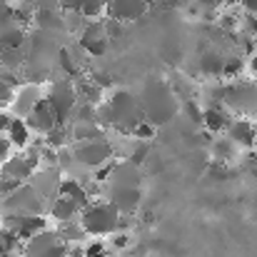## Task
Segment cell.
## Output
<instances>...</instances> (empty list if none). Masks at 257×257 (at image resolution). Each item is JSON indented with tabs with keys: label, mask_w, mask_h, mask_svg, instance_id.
<instances>
[{
	"label": "cell",
	"mask_w": 257,
	"mask_h": 257,
	"mask_svg": "<svg viewBox=\"0 0 257 257\" xmlns=\"http://www.w3.org/2000/svg\"><path fill=\"white\" fill-rule=\"evenodd\" d=\"M148 155H150V145H148V143H143V140H135V148H133V153L127 155V160L143 168V165H145V160H148Z\"/></svg>",
	"instance_id": "33"
},
{
	"label": "cell",
	"mask_w": 257,
	"mask_h": 257,
	"mask_svg": "<svg viewBox=\"0 0 257 257\" xmlns=\"http://www.w3.org/2000/svg\"><path fill=\"white\" fill-rule=\"evenodd\" d=\"M60 195H65V197H70V200H75L83 210H85L87 205L92 202V195H90V190H87L85 185L80 182V180H75V177H63V185H60Z\"/></svg>",
	"instance_id": "24"
},
{
	"label": "cell",
	"mask_w": 257,
	"mask_h": 257,
	"mask_svg": "<svg viewBox=\"0 0 257 257\" xmlns=\"http://www.w3.org/2000/svg\"><path fill=\"white\" fill-rule=\"evenodd\" d=\"M255 127H257V120H255Z\"/></svg>",
	"instance_id": "52"
},
{
	"label": "cell",
	"mask_w": 257,
	"mask_h": 257,
	"mask_svg": "<svg viewBox=\"0 0 257 257\" xmlns=\"http://www.w3.org/2000/svg\"><path fill=\"white\" fill-rule=\"evenodd\" d=\"M80 38V45L87 55L92 58H100L107 53V45H110V35L105 30V23L102 20H87L85 30L78 35Z\"/></svg>",
	"instance_id": "10"
},
{
	"label": "cell",
	"mask_w": 257,
	"mask_h": 257,
	"mask_svg": "<svg viewBox=\"0 0 257 257\" xmlns=\"http://www.w3.org/2000/svg\"><path fill=\"white\" fill-rule=\"evenodd\" d=\"M70 255V245H65V240L60 237L58 230H45L40 235H35L30 242H25L23 257H68Z\"/></svg>",
	"instance_id": "7"
},
{
	"label": "cell",
	"mask_w": 257,
	"mask_h": 257,
	"mask_svg": "<svg viewBox=\"0 0 257 257\" xmlns=\"http://www.w3.org/2000/svg\"><path fill=\"white\" fill-rule=\"evenodd\" d=\"M240 5H242L245 15H257V0H242Z\"/></svg>",
	"instance_id": "44"
},
{
	"label": "cell",
	"mask_w": 257,
	"mask_h": 257,
	"mask_svg": "<svg viewBox=\"0 0 257 257\" xmlns=\"http://www.w3.org/2000/svg\"><path fill=\"white\" fill-rule=\"evenodd\" d=\"M58 232L65 240V245H80V242H85V237H87V232H85V227L80 225V220H75V222H60L58 225Z\"/></svg>",
	"instance_id": "28"
},
{
	"label": "cell",
	"mask_w": 257,
	"mask_h": 257,
	"mask_svg": "<svg viewBox=\"0 0 257 257\" xmlns=\"http://www.w3.org/2000/svg\"><path fill=\"white\" fill-rule=\"evenodd\" d=\"M25 122H28V127H30V130L40 133L43 138H45L50 130H55V127L60 125V120L55 117V112H53V107L48 105V100H45V97L35 105V110L25 117Z\"/></svg>",
	"instance_id": "15"
},
{
	"label": "cell",
	"mask_w": 257,
	"mask_h": 257,
	"mask_svg": "<svg viewBox=\"0 0 257 257\" xmlns=\"http://www.w3.org/2000/svg\"><path fill=\"white\" fill-rule=\"evenodd\" d=\"M30 127H28V122L23 120V117H13V122H10V127H8V140L13 143V148H28L30 145Z\"/></svg>",
	"instance_id": "27"
},
{
	"label": "cell",
	"mask_w": 257,
	"mask_h": 257,
	"mask_svg": "<svg viewBox=\"0 0 257 257\" xmlns=\"http://www.w3.org/2000/svg\"><path fill=\"white\" fill-rule=\"evenodd\" d=\"M150 3H158V0H150Z\"/></svg>",
	"instance_id": "51"
},
{
	"label": "cell",
	"mask_w": 257,
	"mask_h": 257,
	"mask_svg": "<svg viewBox=\"0 0 257 257\" xmlns=\"http://www.w3.org/2000/svg\"><path fill=\"white\" fill-rule=\"evenodd\" d=\"M235 3H242V0H222V5H235Z\"/></svg>",
	"instance_id": "48"
},
{
	"label": "cell",
	"mask_w": 257,
	"mask_h": 257,
	"mask_svg": "<svg viewBox=\"0 0 257 257\" xmlns=\"http://www.w3.org/2000/svg\"><path fill=\"white\" fill-rule=\"evenodd\" d=\"M237 23H240V20H237L235 15H222V18L217 20V25H220V30H225V33H230V30H235V28H237Z\"/></svg>",
	"instance_id": "42"
},
{
	"label": "cell",
	"mask_w": 257,
	"mask_h": 257,
	"mask_svg": "<svg viewBox=\"0 0 257 257\" xmlns=\"http://www.w3.org/2000/svg\"><path fill=\"white\" fill-rule=\"evenodd\" d=\"M232 120H235V117H232L230 110L222 107V105H207V107H205V115H202L205 130H207V133H215V135L227 133V127L232 125Z\"/></svg>",
	"instance_id": "21"
},
{
	"label": "cell",
	"mask_w": 257,
	"mask_h": 257,
	"mask_svg": "<svg viewBox=\"0 0 257 257\" xmlns=\"http://www.w3.org/2000/svg\"><path fill=\"white\" fill-rule=\"evenodd\" d=\"M235 143L225 135V138H217L215 143H212V158L217 160V163H230L232 158H235Z\"/></svg>",
	"instance_id": "31"
},
{
	"label": "cell",
	"mask_w": 257,
	"mask_h": 257,
	"mask_svg": "<svg viewBox=\"0 0 257 257\" xmlns=\"http://www.w3.org/2000/svg\"><path fill=\"white\" fill-rule=\"evenodd\" d=\"M3 227H10L23 242H30L35 235L48 230V220H45V215H28V217L3 215Z\"/></svg>",
	"instance_id": "11"
},
{
	"label": "cell",
	"mask_w": 257,
	"mask_h": 257,
	"mask_svg": "<svg viewBox=\"0 0 257 257\" xmlns=\"http://www.w3.org/2000/svg\"><path fill=\"white\" fill-rule=\"evenodd\" d=\"M0 257H23V255H0Z\"/></svg>",
	"instance_id": "49"
},
{
	"label": "cell",
	"mask_w": 257,
	"mask_h": 257,
	"mask_svg": "<svg viewBox=\"0 0 257 257\" xmlns=\"http://www.w3.org/2000/svg\"><path fill=\"white\" fill-rule=\"evenodd\" d=\"M45 100L53 107V112L60 120V125H65L68 120H73V115H75V110L80 105L78 87L73 85L70 80H55V83H50V87L45 90Z\"/></svg>",
	"instance_id": "5"
},
{
	"label": "cell",
	"mask_w": 257,
	"mask_h": 257,
	"mask_svg": "<svg viewBox=\"0 0 257 257\" xmlns=\"http://www.w3.org/2000/svg\"><path fill=\"white\" fill-rule=\"evenodd\" d=\"M45 97V90L40 85H25L20 87L18 92H15V100H13V112H15V117H28L33 110H35V105L40 102Z\"/></svg>",
	"instance_id": "17"
},
{
	"label": "cell",
	"mask_w": 257,
	"mask_h": 257,
	"mask_svg": "<svg viewBox=\"0 0 257 257\" xmlns=\"http://www.w3.org/2000/svg\"><path fill=\"white\" fill-rule=\"evenodd\" d=\"M185 112L190 115L192 122H202V115H205V105H200L197 100H185Z\"/></svg>",
	"instance_id": "36"
},
{
	"label": "cell",
	"mask_w": 257,
	"mask_h": 257,
	"mask_svg": "<svg viewBox=\"0 0 257 257\" xmlns=\"http://www.w3.org/2000/svg\"><path fill=\"white\" fill-rule=\"evenodd\" d=\"M45 145H48V148H53V150L70 148V145H73V133H70V127L58 125L55 130H50V133L45 135Z\"/></svg>",
	"instance_id": "30"
},
{
	"label": "cell",
	"mask_w": 257,
	"mask_h": 257,
	"mask_svg": "<svg viewBox=\"0 0 257 257\" xmlns=\"http://www.w3.org/2000/svg\"><path fill=\"white\" fill-rule=\"evenodd\" d=\"M225 105H227V110L237 112L240 117L257 115V85H250V83H235V85H227Z\"/></svg>",
	"instance_id": "8"
},
{
	"label": "cell",
	"mask_w": 257,
	"mask_h": 257,
	"mask_svg": "<svg viewBox=\"0 0 257 257\" xmlns=\"http://www.w3.org/2000/svg\"><path fill=\"white\" fill-rule=\"evenodd\" d=\"M122 212L107 200V197H95L80 215V225L85 227L87 235L95 237H110L120 227Z\"/></svg>",
	"instance_id": "3"
},
{
	"label": "cell",
	"mask_w": 257,
	"mask_h": 257,
	"mask_svg": "<svg viewBox=\"0 0 257 257\" xmlns=\"http://www.w3.org/2000/svg\"><path fill=\"white\" fill-rule=\"evenodd\" d=\"M225 135H227L235 145H240V148H245V150H250V148L257 145V127L250 117H235Z\"/></svg>",
	"instance_id": "18"
},
{
	"label": "cell",
	"mask_w": 257,
	"mask_h": 257,
	"mask_svg": "<svg viewBox=\"0 0 257 257\" xmlns=\"http://www.w3.org/2000/svg\"><path fill=\"white\" fill-rule=\"evenodd\" d=\"M245 70V60L240 58V55H230V58H225V78H237L240 73Z\"/></svg>",
	"instance_id": "34"
},
{
	"label": "cell",
	"mask_w": 257,
	"mask_h": 257,
	"mask_svg": "<svg viewBox=\"0 0 257 257\" xmlns=\"http://www.w3.org/2000/svg\"><path fill=\"white\" fill-rule=\"evenodd\" d=\"M10 122H13V117H10V115H8V112L0 107V135H5V133H8Z\"/></svg>",
	"instance_id": "43"
},
{
	"label": "cell",
	"mask_w": 257,
	"mask_h": 257,
	"mask_svg": "<svg viewBox=\"0 0 257 257\" xmlns=\"http://www.w3.org/2000/svg\"><path fill=\"white\" fill-rule=\"evenodd\" d=\"M58 63H60V68L65 70V75H78L80 70H78V63H75V58H73V53L68 50V48H60V55H58Z\"/></svg>",
	"instance_id": "32"
},
{
	"label": "cell",
	"mask_w": 257,
	"mask_h": 257,
	"mask_svg": "<svg viewBox=\"0 0 257 257\" xmlns=\"http://www.w3.org/2000/svg\"><path fill=\"white\" fill-rule=\"evenodd\" d=\"M200 73L205 78H225V58L215 50H205L200 55Z\"/></svg>",
	"instance_id": "25"
},
{
	"label": "cell",
	"mask_w": 257,
	"mask_h": 257,
	"mask_svg": "<svg viewBox=\"0 0 257 257\" xmlns=\"http://www.w3.org/2000/svg\"><path fill=\"white\" fill-rule=\"evenodd\" d=\"M105 197L122 212V215H135L143 205V190L138 187H112L105 185Z\"/></svg>",
	"instance_id": "12"
},
{
	"label": "cell",
	"mask_w": 257,
	"mask_h": 257,
	"mask_svg": "<svg viewBox=\"0 0 257 257\" xmlns=\"http://www.w3.org/2000/svg\"><path fill=\"white\" fill-rule=\"evenodd\" d=\"M73 155H75V163L83 165L85 170H100L102 165L112 160L115 150L107 138H100V140H87V143H73Z\"/></svg>",
	"instance_id": "6"
},
{
	"label": "cell",
	"mask_w": 257,
	"mask_h": 257,
	"mask_svg": "<svg viewBox=\"0 0 257 257\" xmlns=\"http://www.w3.org/2000/svg\"><path fill=\"white\" fill-rule=\"evenodd\" d=\"M250 70L257 75V55H252V58H250Z\"/></svg>",
	"instance_id": "47"
},
{
	"label": "cell",
	"mask_w": 257,
	"mask_h": 257,
	"mask_svg": "<svg viewBox=\"0 0 257 257\" xmlns=\"http://www.w3.org/2000/svg\"><path fill=\"white\" fill-rule=\"evenodd\" d=\"M85 257H107V245L102 240H92L85 245Z\"/></svg>",
	"instance_id": "37"
},
{
	"label": "cell",
	"mask_w": 257,
	"mask_h": 257,
	"mask_svg": "<svg viewBox=\"0 0 257 257\" xmlns=\"http://www.w3.org/2000/svg\"><path fill=\"white\" fill-rule=\"evenodd\" d=\"M0 225H3V212H0Z\"/></svg>",
	"instance_id": "50"
},
{
	"label": "cell",
	"mask_w": 257,
	"mask_h": 257,
	"mask_svg": "<svg viewBox=\"0 0 257 257\" xmlns=\"http://www.w3.org/2000/svg\"><path fill=\"white\" fill-rule=\"evenodd\" d=\"M110 237H112L110 245H112L115 250H122V247L130 245V235H127V232H115V235H110Z\"/></svg>",
	"instance_id": "40"
},
{
	"label": "cell",
	"mask_w": 257,
	"mask_h": 257,
	"mask_svg": "<svg viewBox=\"0 0 257 257\" xmlns=\"http://www.w3.org/2000/svg\"><path fill=\"white\" fill-rule=\"evenodd\" d=\"M255 85H257V83H255Z\"/></svg>",
	"instance_id": "53"
},
{
	"label": "cell",
	"mask_w": 257,
	"mask_h": 257,
	"mask_svg": "<svg viewBox=\"0 0 257 257\" xmlns=\"http://www.w3.org/2000/svg\"><path fill=\"white\" fill-rule=\"evenodd\" d=\"M63 13H78L85 20H102V13H107V0H60Z\"/></svg>",
	"instance_id": "19"
},
{
	"label": "cell",
	"mask_w": 257,
	"mask_h": 257,
	"mask_svg": "<svg viewBox=\"0 0 257 257\" xmlns=\"http://www.w3.org/2000/svg\"><path fill=\"white\" fill-rule=\"evenodd\" d=\"M48 212H50V217L60 225V222H75V220H80L83 207H80L75 200L60 195V197H55V200L48 205Z\"/></svg>",
	"instance_id": "20"
},
{
	"label": "cell",
	"mask_w": 257,
	"mask_h": 257,
	"mask_svg": "<svg viewBox=\"0 0 257 257\" xmlns=\"http://www.w3.org/2000/svg\"><path fill=\"white\" fill-rule=\"evenodd\" d=\"M23 247H25V242L13 230L0 225V255H18V252H23Z\"/></svg>",
	"instance_id": "29"
},
{
	"label": "cell",
	"mask_w": 257,
	"mask_h": 257,
	"mask_svg": "<svg viewBox=\"0 0 257 257\" xmlns=\"http://www.w3.org/2000/svg\"><path fill=\"white\" fill-rule=\"evenodd\" d=\"M35 25L38 30H65V15L60 8H38L35 13Z\"/></svg>",
	"instance_id": "22"
},
{
	"label": "cell",
	"mask_w": 257,
	"mask_h": 257,
	"mask_svg": "<svg viewBox=\"0 0 257 257\" xmlns=\"http://www.w3.org/2000/svg\"><path fill=\"white\" fill-rule=\"evenodd\" d=\"M28 33L23 25H10L0 30V50H25L28 48Z\"/></svg>",
	"instance_id": "23"
},
{
	"label": "cell",
	"mask_w": 257,
	"mask_h": 257,
	"mask_svg": "<svg viewBox=\"0 0 257 257\" xmlns=\"http://www.w3.org/2000/svg\"><path fill=\"white\" fill-rule=\"evenodd\" d=\"M155 133H158V125H153L150 120H143V122L135 127L133 138H135V140H143V143H148V140H153V138H155Z\"/></svg>",
	"instance_id": "35"
},
{
	"label": "cell",
	"mask_w": 257,
	"mask_h": 257,
	"mask_svg": "<svg viewBox=\"0 0 257 257\" xmlns=\"http://www.w3.org/2000/svg\"><path fill=\"white\" fill-rule=\"evenodd\" d=\"M38 8H60V0H33Z\"/></svg>",
	"instance_id": "45"
},
{
	"label": "cell",
	"mask_w": 257,
	"mask_h": 257,
	"mask_svg": "<svg viewBox=\"0 0 257 257\" xmlns=\"http://www.w3.org/2000/svg\"><path fill=\"white\" fill-rule=\"evenodd\" d=\"M107 107H110V127H115L122 135H133L135 127L145 120L140 97L127 90L112 92V97L107 100Z\"/></svg>",
	"instance_id": "2"
},
{
	"label": "cell",
	"mask_w": 257,
	"mask_h": 257,
	"mask_svg": "<svg viewBox=\"0 0 257 257\" xmlns=\"http://www.w3.org/2000/svg\"><path fill=\"white\" fill-rule=\"evenodd\" d=\"M107 185L112 187H138L143 190V168L130 163V160H117L112 177L107 180Z\"/></svg>",
	"instance_id": "16"
},
{
	"label": "cell",
	"mask_w": 257,
	"mask_h": 257,
	"mask_svg": "<svg viewBox=\"0 0 257 257\" xmlns=\"http://www.w3.org/2000/svg\"><path fill=\"white\" fill-rule=\"evenodd\" d=\"M140 102H143L145 120H150L153 125L170 122L172 117L177 115V110H180L177 95H175V90L170 87L168 80H150L148 85L143 87Z\"/></svg>",
	"instance_id": "1"
},
{
	"label": "cell",
	"mask_w": 257,
	"mask_h": 257,
	"mask_svg": "<svg viewBox=\"0 0 257 257\" xmlns=\"http://www.w3.org/2000/svg\"><path fill=\"white\" fill-rule=\"evenodd\" d=\"M102 23H105V30H107L110 40H112V38H120V35H122V28H125L122 23H117V20H112V18H105Z\"/></svg>",
	"instance_id": "39"
},
{
	"label": "cell",
	"mask_w": 257,
	"mask_h": 257,
	"mask_svg": "<svg viewBox=\"0 0 257 257\" xmlns=\"http://www.w3.org/2000/svg\"><path fill=\"white\" fill-rule=\"evenodd\" d=\"M45 200L35 192V187L30 182L20 185L13 195H8L0 205V212L3 215H10V217H28V215H45Z\"/></svg>",
	"instance_id": "4"
},
{
	"label": "cell",
	"mask_w": 257,
	"mask_h": 257,
	"mask_svg": "<svg viewBox=\"0 0 257 257\" xmlns=\"http://www.w3.org/2000/svg\"><path fill=\"white\" fill-rule=\"evenodd\" d=\"M38 160L35 158H30V155H13L10 160H5L3 165H0V175H5V177H13V180H18V182H30L33 180V175L38 172Z\"/></svg>",
	"instance_id": "14"
},
{
	"label": "cell",
	"mask_w": 257,
	"mask_h": 257,
	"mask_svg": "<svg viewBox=\"0 0 257 257\" xmlns=\"http://www.w3.org/2000/svg\"><path fill=\"white\" fill-rule=\"evenodd\" d=\"M70 133H73V143H87V140L105 138V127H100L97 122H70Z\"/></svg>",
	"instance_id": "26"
},
{
	"label": "cell",
	"mask_w": 257,
	"mask_h": 257,
	"mask_svg": "<svg viewBox=\"0 0 257 257\" xmlns=\"http://www.w3.org/2000/svg\"><path fill=\"white\" fill-rule=\"evenodd\" d=\"M30 185L35 187V192L50 205L55 197H60V185H63V177L58 175L55 168H43L33 175Z\"/></svg>",
	"instance_id": "13"
},
{
	"label": "cell",
	"mask_w": 257,
	"mask_h": 257,
	"mask_svg": "<svg viewBox=\"0 0 257 257\" xmlns=\"http://www.w3.org/2000/svg\"><path fill=\"white\" fill-rule=\"evenodd\" d=\"M10 150H13V143L8 140V135H0V165L5 163V160H10L13 155H10Z\"/></svg>",
	"instance_id": "41"
},
{
	"label": "cell",
	"mask_w": 257,
	"mask_h": 257,
	"mask_svg": "<svg viewBox=\"0 0 257 257\" xmlns=\"http://www.w3.org/2000/svg\"><path fill=\"white\" fill-rule=\"evenodd\" d=\"M150 0H107V18L117 20V23H138L148 15L150 10Z\"/></svg>",
	"instance_id": "9"
},
{
	"label": "cell",
	"mask_w": 257,
	"mask_h": 257,
	"mask_svg": "<svg viewBox=\"0 0 257 257\" xmlns=\"http://www.w3.org/2000/svg\"><path fill=\"white\" fill-rule=\"evenodd\" d=\"M242 33H245L247 38L257 40V15H245V18H242Z\"/></svg>",
	"instance_id": "38"
},
{
	"label": "cell",
	"mask_w": 257,
	"mask_h": 257,
	"mask_svg": "<svg viewBox=\"0 0 257 257\" xmlns=\"http://www.w3.org/2000/svg\"><path fill=\"white\" fill-rule=\"evenodd\" d=\"M158 5H163V8H177V5H182V0H158Z\"/></svg>",
	"instance_id": "46"
}]
</instances>
